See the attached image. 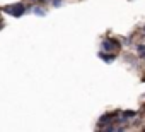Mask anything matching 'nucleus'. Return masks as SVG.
<instances>
[{
  "label": "nucleus",
  "instance_id": "f257e3e1",
  "mask_svg": "<svg viewBox=\"0 0 145 132\" xmlns=\"http://www.w3.org/2000/svg\"><path fill=\"white\" fill-rule=\"evenodd\" d=\"M26 11V5L17 2V4H10V5H5L4 7V12H7L9 16H14V17H21Z\"/></svg>",
  "mask_w": 145,
  "mask_h": 132
},
{
  "label": "nucleus",
  "instance_id": "f03ea898",
  "mask_svg": "<svg viewBox=\"0 0 145 132\" xmlns=\"http://www.w3.org/2000/svg\"><path fill=\"white\" fill-rule=\"evenodd\" d=\"M118 115L120 112H111V113H106L99 118V123H97V129H104L106 125L109 123H118Z\"/></svg>",
  "mask_w": 145,
  "mask_h": 132
},
{
  "label": "nucleus",
  "instance_id": "7ed1b4c3",
  "mask_svg": "<svg viewBox=\"0 0 145 132\" xmlns=\"http://www.w3.org/2000/svg\"><path fill=\"white\" fill-rule=\"evenodd\" d=\"M101 48L104 51H118L120 50V41L118 40H113V38H106L101 43Z\"/></svg>",
  "mask_w": 145,
  "mask_h": 132
},
{
  "label": "nucleus",
  "instance_id": "20e7f679",
  "mask_svg": "<svg viewBox=\"0 0 145 132\" xmlns=\"http://www.w3.org/2000/svg\"><path fill=\"white\" fill-rule=\"evenodd\" d=\"M97 57H99L101 60H104L106 63H111V62L116 58V53H113V55H106L104 51H99V53H97Z\"/></svg>",
  "mask_w": 145,
  "mask_h": 132
},
{
  "label": "nucleus",
  "instance_id": "39448f33",
  "mask_svg": "<svg viewBox=\"0 0 145 132\" xmlns=\"http://www.w3.org/2000/svg\"><path fill=\"white\" fill-rule=\"evenodd\" d=\"M121 115H123V118H121V120H123V122H126V120L133 118V117L137 115V112H135V110H126V112H123Z\"/></svg>",
  "mask_w": 145,
  "mask_h": 132
},
{
  "label": "nucleus",
  "instance_id": "423d86ee",
  "mask_svg": "<svg viewBox=\"0 0 145 132\" xmlns=\"http://www.w3.org/2000/svg\"><path fill=\"white\" fill-rule=\"evenodd\" d=\"M33 14H36V16H39V17H44V16H46V12H44L41 7H33Z\"/></svg>",
  "mask_w": 145,
  "mask_h": 132
},
{
  "label": "nucleus",
  "instance_id": "0eeeda50",
  "mask_svg": "<svg viewBox=\"0 0 145 132\" xmlns=\"http://www.w3.org/2000/svg\"><path fill=\"white\" fill-rule=\"evenodd\" d=\"M138 51L142 57H145V45H138Z\"/></svg>",
  "mask_w": 145,
  "mask_h": 132
},
{
  "label": "nucleus",
  "instance_id": "6e6552de",
  "mask_svg": "<svg viewBox=\"0 0 145 132\" xmlns=\"http://www.w3.org/2000/svg\"><path fill=\"white\" fill-rule=\"evenodd\" d=\"M51 4H53V7H60L63 2H61V0H51Z\"/></svg>",
  "mask_w": 145,
  "mask_h": 132
},
{
  "label": "nucleus",
  "instance_id": "1a4fd4ad",
  "mask_svg": "<svg viewBox=\"0 0 145 132\" xmlns=\"http://www.w3.org/2000/svg\"><path fill=\"white\" fill-rule=\"evenodd\" d=\"M143 33H145V28H143Z\"/></svg>",
  "mask_w": 145,
  "mask_h": 132
},
{
  "label": "nucleus",
  "instance_id": "9d476101",
  "mask_svg": "<svg viewBox=\"0 0 145 132\" xmlns=\"http://www.w3.org/2000/svg\"><path fill=\"white\" fill-rule=\"evenodd\" d=\"M143 58H145V57H143Z\"/></svg>",
  "mask_w": 145,
  "mask_h": 132
}]
</instances>
